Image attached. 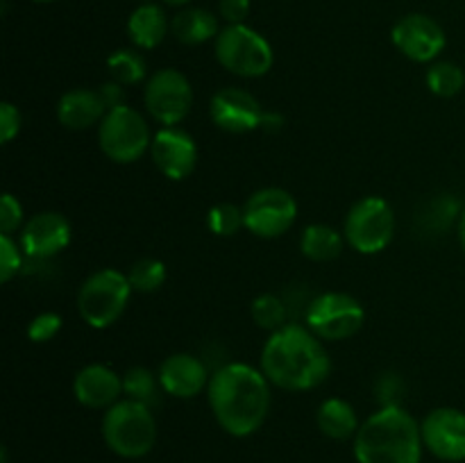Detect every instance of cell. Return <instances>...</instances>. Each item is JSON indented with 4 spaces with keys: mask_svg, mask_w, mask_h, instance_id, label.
<instances>
[{
    "mask_svg": "<svg viewBox=\"0 0 465 463\" xmlns=\"http://www.w3.org/2000/svg\"><path fill=\"white\" fill-rule=\"evenodd\" d=\"M209 407L218 425L236 438L259 431L271 411V381L262 368L250 363H225L207 386Z\"/></svg>",
    "mask_w": 465,
    "mask_h": 463,
    "instance_id": "obj_1",
    "label": "cell"
},
{
    "mask_svg": "<svg viewBox=\"0 0 465 463\" xmlns=\"http://www.w3.org/2000/svg\"><path fill=\"white\" fill-rule=\"evenodd\" d=\"M262 372L272 386L293 393L325 384L331 359L322 340L300 322H289L268 336L262 350Z\"/></svg>",
    "mask_w": 465,
    "mask_h": 463,
    "instance_id": "obj_2",
    "label": "cell"
},
{
    "mask_svg": "<svg viewBox=\"0 0 465 463\" xmlns=\"http://www.w3.org/2000/svg\"><path fill=\"white\" fill-rule=\"evenodd\" d=\"M422 449L420 425L400 404L377 409L354 436L357 463H420Z\"/></svg>",
    "mask_w": 465,
    "mask_h": 463,
    "instance_id": "obj_3",
    "label": "cell"
},
{
    "mask_svg": "<svg viewBox=\"0 0 465 463\" xmlns=\"http://www.w3.org/2000/svg\"><path fill=\"white\" fill-rule=\"evenodd\" d=\"M103 438L114 454L123 458H141L157 443V420L145 404L118 399L104 409Z\"/></svg>",
    "mask_w": 465,
    "mask_h": 463,
    "instance_id": "obj_4",
    "label": "cell"
},
{
    "mask_svg": "<svg viewBox=\"0 0 465 463\" xmlns=\"http://www.w3.org/2000/svg\"><path fill=\"white\" fill-rule=\"evenodd\" d=\"M130 277L118 268H100L86 277L77 293V311L94 330H107L125 313L132 295Z\"/></svg>",
    "mask_w": 465,
    "mask_h": 463,
    "instance_id": "obj_5",
    "label": "cell"
},
{
    "mask_svg": "<svg viewBox=\"0 0 465 463\" xmlns=\"http://www.w3.org/2000/svg\"><path fill=\"white\" fill-rule=\"evenodd\" d=\"M213 41H216L213 53H216L218 64L232 75L245 77V80L263 77L275 64V53L266 36L245 23L225 25Z\"/></svg>",
    "mask_w": 465,
    "mask_h": 463,
    "instance_id": "obj_6",
    "label": "cell"
},
{
    "mask_svg": "<svg viewBox=\"0 0 465 463\" xmlns=\"http://www.w3.org/2000/svg\"><path fill=\"white\" fill-rule=\"evenodd\" d=\"M98 143L104 157L116 163H134L150 153L153 134L141 116L130 104H121L116 109H109L98 125Z\"/></svg>",
    "mask_w": 465,
    "mask_h": 463,
    "instance_id": "obj_7",
    "label": "cell"
},
{
    "mask_svg": "<svg viewBox=\"0 0 465 463\" xmlns=\"http://www.w3.org/2000/svg\"><path fill=\"white\" fill-rule=\"evenodd\" d=\"M395 212L381 195L357 200L345 216V243L359 254H377L395 236Z\"/></svg>",
    "mask_w": 465,
    "mask_h": 463,
    "instance_id": "obj_8",
    "label": "cell"
},
{
    "mask_svg": "<svg viewBox=\"0 0 465 463\" xmlns=\"http://www.w3.org/2000/svg\"><path fill=\"white\" fill-rule=\"evenodd\" d=\"M366 322V309L354 295L327 291L304 309V325L321 340H345L359 334Z\"/></svg>",
    "mask_w": 465,
    "mask_h": 463,
    "instance_id": "obj_9",
    "label": "cell"
},
{
    "mask_svg": "<svg viewBox=\"0 0 465 463\" xmlns=\"http://www.w3.org/2000/svg\"><path fill=\"white\" fill-rule=\"evenodd\" d=\"M143 103L154 121L163 127H175L193 107V86L177 68H162L145 82Z\"/></svg>",
    "mask_w": 465,
    "mask_h": 463,
    "instance_id": "obj_10",
    "label": "cell"
},
{
    "mask_svg": "<svg viewBox=\"0 0 465 463\" xmlns=\"http://www.w3.org/2000/svg\"><path fill=\"white\" fill-rule=\"evenodd\" d=\"M298 218V202L282 186L259 189L245 200L243 222L245 230L259 239H277L293 227Z\"/></svg>",
    "mask_w": 465,
    "mask_h": 463,
    "instance_id": "obj_11",
    "label": "cell"
},
{
    "mask_svg": "<svg viewBox=\"0 0 465 463\" xmlns=\"http://www.w3.org/2000/svg\"><path fill=\"white\" fill-rule=\"evenodd\" d=\"M391 41L407 59L416 64H434L445 50L448 36L440 23L427 14H407L391 30Z\"/></svg>",
    "mask_w": 465,
    "mask_h": 463,
    "instance_id": "obj_12",
    "label": "cell"
},
{
    "mask_svg": "<svg viewBox=\"0 0 465 463\" xmlns=\"http://www.w3.org/2000/svg\"><path fill=\"white\" fill-rule=\"evenodd\" d=\"M422 443L436 458L465 461V413L454 407L431 409L420 422Z\"/></svg>",
    "mask_w": 465,
    "mask_h": 463,
    "instance_id": "obj_13",
    "label": "cell"
},
{
    "mask_svg": "<svg viewBox=\"0 0 465 463\" xmlns=\"http://www.w3.org/2000/svg\"><path fill=\"white\" fill-rule=\"evenodd\" d=\"M209 116L216 127L230 134H248L262 127L266 112L250 91L241 86H225L209 100Z\"/></svg>",
    "mask_w": 465,
    "mask_h": 463,
    "instance_id": "obj_14",
    "label": "cell"
},
{
    "mask_svg": "<svg viewBox=\"0 0 465 463\" xmlns=\"http://www.w3.org/2000/svg\"><path fill=\"white\" fill-rule=\"evenodd\" d=\"M150 157L163 177L180 182L186 180L198 166V145L182 127H162L153 136Z\"/></svg>",
    "mask_w": 465,
    "mask_h": 463,
    "instance_id": "obj_15",
    "label": "cell"
},
{
    "mask_svg": "<svg viewBox=\"0 0 465 463\" xmlns=\"http://www.w3.org/2000/svg\"><path fill=\"white\" fill-rule=\"evenodd\" d=\"M73 239L71 222L59 212H41L25 222L21 232L23 252L36 261L57 257Z\"/></svg>",
    "mask_w": 465,
    "mask_h": 463,
    "instance_id": "obj_16",
    "label": "cell"
},
{
    "mask_svg": "<svg viewBox=\"0 0 465 463\" xmlns=\"http://www.w3.org/2000/svg\"><path fill=\"white\" fill-rule=\"evenodd\" d=\"M157 377L162 390L182 399H191L200 395L209 386V379H212L203 359L189 352H175L163 359Z\"/></svg>",
    "mask_w": 465,
    "mask_h": 463,
    "instance_id": "obj_17",
    "label": "cell"
},
{
    "mask_svg": "<svg viewBox=\"0 0 465 463\" xmlns=\"http://www.w3.org/2000/svg\"><path fill=\"white\" fill-rule=\"evenodd\" d=\"M73 395L86 409H109L121 399L123 377L109 366L91 363L73 379Z\"/></svg>",
    "mask_w": 465,
    "mask_h": 463,
    "instance_id": "obj_18",
    "label": "cell"
},
{
    "mask_svg": "<svg viewBox=\"0 0 465 463\" xmlns=\"http://www.w3.org/2000/svg\"><path fill=\"white\" fill-rule=\"evenodd\" d=\"M104 113H107V104L103 95L91 89L66 91L57 103V121L73 132L100 125Z\"/></svg>",
    "mask_w": 465,
    "mask_h": 463,
    "instance_id": "obj_19",
    "label": "cell"
},
{
    "mask_svg": "<svg viewBox=\"0 0 465 463\" xmlns=\"http://www.w3.org/2000/svg\"><path fill=\"white\" fill-rule=\"evenodd\" d=\"M171 23L166 12L157 3H143L127 18V34L139 50H154L163 44Z\"/></svg>",
    "mask_w": 465,
    "mask_h": 463,
    "instance_id": "obj_20",
    "label": "cell"
},
{
    "mask_svg": "<svg viewBox=\"0 0 465 463\" xmlns=\"http://www.w3.org/2000/svg\"><path fill=\"white\" fill-rule=\"evenodd\" d=\"M171 32L180 44L184 45H203L207 41L216 39L221 27H218L216 14L204 7H184L177 12L171 21Z\"/></svg>",
    "mask_w": 465,
    "mask_h": 463,
    "instance_id": "obj_21",
    "label": "cell"
},
{
    "mask_svg": "<svg viewBox=\"0 0 465 463\" xmlns=\"http://www.w3.org/2000/svg\"><path fill=\"white\" fill-rule=\"evenodd\" d=\"M316 422H318V429L331 440H348L354 438L361 427L359 422L357 411L350 402L341 398H330L318 407L316 411Z\"/></svg>",
    "mask_w": 465,
    "mask_h": 463,
    "instance_id": "obj_22",
    "label": "cell"
},
{
    "mask_svg": "<svg viewBox=\"0 0 465 463\" xmlns=\"http://www.w3.org/2000/svg\"><path fill=\"white\" fill-rule=\"evenodd\" d=\"M343 243L345 236L341 232H336L334 227L322 225V222L304 227L302 236H300V250H302V254L318 263L331 261V259L339 257L343 252Z\"/></svg>",
    "mask_w": 465,
    "mask_h": 463,
    "instance_id": "obj_23",
    "label": "cell"
},
{
    "mask_svg": "<svg viewBox=\"0 0 465 463\" xmlns=\"http://www.w3.org/2000/svg\"><path fill=\"white\" fill-rule=\"evenodd\" d=\"M107 71L109 77L116 80L118 84H141L145 75H148V62H145V57L139 50L118 48L107 57Z\"/></svg>",
    "mask_w": 465,
    "mask_h": 463,
    "instance_id": "obj_24",
    "label": "cell"
},
{
    "mask_svg": "<svg viewBox=\"0 0 465 463\" xmlns=\"http://www.w3.org/2000/svg\"><path fill=\"white\" fill-rule=\"evenodd\" d=\"M427 89L439 98H454L463 91L465 73L459 64L454 62H434L427 68Z\"/></svg>",
    "mask_w": 465,
    "mask_h": 463,
    "instance_id": "obj_25",
    "label": "cell"
},
{
    "mask_svg": "<svg viewBox=\"0 0 465 463\" xmlns=\"http://www.w3.org/2000/svg\"><path fill=\"white\" fill-rule=\"evenodd\" d=\"M250 313H252V320L257 322L262 330L272 331L282 330V327L289 325V302L284 298L275 293H262L252 300V307H250Z\"/></svg>",
    "mask_w": 465,
    "mask_h": 463,
    "instance_id": "obj_26",
    "label": "cell"
},
{
    "mask_svg": "<svg viewBox=\"0 0 465 463\" xmlns=\"http://www.w3.org/2000/svg\"><path fill=\"white\" fill-rule=\"evenodd\" d=\"M159 389H162L159 377H154L143 366L130 368L123 375V393L127 395V399H134L145 407H154L159 402Z\"/></svg>",
    "mask_w": 465,
    "mask_h": 463,
    "instance_id": "obj_27",
    "label": "cell"
},
{
    "mask_svg": "<svg viewBox=\"0 0 465 463\" xmlns=\"http://www.w3.org/2000/svg\"><path fill=\"white\" fill-rule=\"evenodd\" d=\"M127 277H130V284L134 291H139V293H154V291H159L163 286V281H166L168 277V271L163 261H159V259H153V257H145V259H139L136 263H132Z\"/></svg>",
    "mask_w": 465,
    "mask_h": 463,
    "instance_id": "obj_28",
    "label": "cell"
},
{
    "mask_svg": "<svg viewBox=\"0 0 465 463\" xmlns=\"http://www.w3.org/2000/svg\"><path fill=\"white\" fill-rule=\"evenodd\" d=\"M207 227L216 236H234L243 222V207H236L232 202L213 204L207 213Z\"/></svg>",
    "mask_w": 465,
    "mask_h": 463,
    "instance_id": "obj_29",
    "label": "cell"
},
{
    "mask_svg": "<svg viewBox=\"0 0 465 463\" xmlns=\"http://www.w3.org/2000/svg\"><path fill=\"white\" fill-rule=\"evenodd\" d=\"M23 268V248L12 234H0V281L7 284L21 272Z\"/></svg>",
    "mask_w": 465,
    "mask_h": 463,
    "instance_id": "obj_30",
    "label": "cell"
},
{
    "mask_svg": "<svg viewBox=\"0 0 465 463\" xmlns=\"http://www.w3.org/2000/svg\"><path fill=\"white\" fill-rule=\"evenodd\" d=\"M62 331V316L54 311H44L35 316L27 325V339L32 343H48Z\"/></svg>",
    "mask_w": 465,
    "mask_h": 463,
    "instance_id": "obj_31",
    "label": "cell"
},
{
    "mask_svg": "<svg viewBox=\"0 0 465 463\" xmlns=\"http://www.w3.org/2000/svg\"><path fill=\"white\" fill-rule=\"evenodd\" d=\"M23 222V204L12 193L0 200V234H14Z\"/></svg>",
    "mask_w": 465,
    "mask_h": 463,
    "instance_id": "obj_32",
    "label": "cell"
},
{
    "mask_svg": "<svg viewBox=\"0 0 465 463\" xmlns=\"http://www.w3.org/2000/svg\"><path fill=\"white\" fill-rule=\"evenodd\" d=\"M252 3L250 0H218V14L227 25H241L248 21Z\"/></svg>",
    "mask_w": 465,
    "mask_h": 463,
    "instance_id": "obj_33",
    "label": "cell"
},
{
    "mask_svg": "<svg viewBox=\"0 0 465 463\" xmlns=\"http://www.w3.org/2000/svg\"><path fill=\"white\" fill-rule=\"evenodd\" d=\"M18 132H21V112L12 103H3L0 104V139L3 143H9Z\"/></svg>",
    "mask_w": 465,
    "mask_h": 463,
    "instance_id": "obj_34",
    "label": "cell"
},
{
    "mask_svg": "<svg viewBox=\"0 0 465 463\" xmlns=\"http://www.w3.org/2000/svg\"><path fill=\"white\" fill-rule=\"evenodd\" d=\"M98 94L103 95L104 104H107V112L109 109H116L121 104H125V86L118 84L116 80H109L104 84H100Z\"/></svg>",
    "mask_w": 465,
    "mask_h": 463,
    "instance_id": "obj_35",
    "label": "cell"
},
{
    "mask_svg": "<svg viewBox=\"0 0 465 463\" xmlns=\"http://www.w3.org/2000/svg\"><path fill=\"white\" fill-rule=\"evenodd\" d=\"M459 241H461V248L465 252V204H463L461 213H459Z\"/></svg>",
    "mask_w": 465,
    "mask_h": 463,
    "instance_id": "obj_36",
    "label": "cell"
},
{
    "mask_svg": "<svg viewBox=\"0 0 465 463\" xmlns=\"http://www.w3.org/2000/svg\"><path fill=\"white\" fill-rule=\"evenodd\" d=\"M163 5H171V7H184V5L193 3V0H162Z\"/></svg>",
    "mask_w": 465,
    "mask_h": 463,
    "instance_id": "obj_37",
    "label": "cell"
},
{
    "mask_svg": "<svg viewBox=\"0 0 465 463\" xmlns=\"http://www.w3.org/2000/svg\"><path fill=\"white\" fill-rule=\"evenodd\" d=\"M32 3H39V5H48V3H54V0H32Z\"/></svg>",
    "mask_w": 465,
    "mask_h": 463,
    "instance_id": "obj_38",
    "label": "cell"
}]
</instances>
